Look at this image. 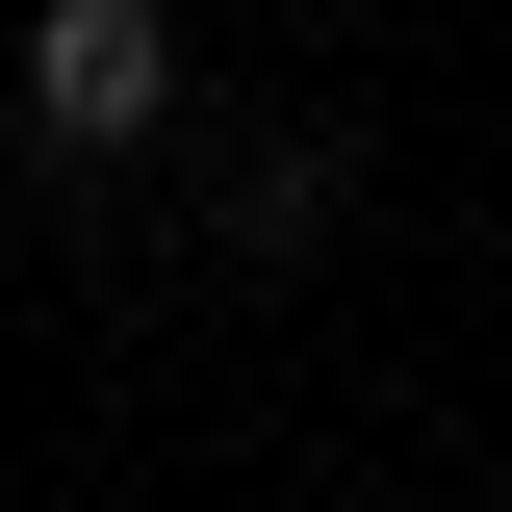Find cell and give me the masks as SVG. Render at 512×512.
Here are the masks:
<instances>
[{
    "instance_id": "6da1fadb",
    "label": "cell",
    "mask_w": 512,
    "mask_h": 512,
    "mask_svg": "<svg viewBox=\"0 0 512 512\" xmlns=\"http://www.w3.org/2000/svg\"><path fill=\"white\" fill-rule=\"evenodd\" d=\"M180 128V0H26V154H154Z\"/></svg>"
},
{
    "instance_id": "3957f363",
    "label": "cell",
    "mask_w": 512,
    "mask_h": 512,
    "mask_svg": "<svg viewBox=\"0 0 512 512\" xmlns=\"http://www.w3.org/2000/svg\"><path fill=\"white\" fill-rule=\"evenodd\" d=\"M0 128H26V52H0Z\"/></svg>"
},
{
    "instance_id": "7a4b0ae2",
    "label": "cell",
    "mask_w": 512,
    "mask_h": 512,
    "mask_svg": "<svg viewBox=\"0 0 512 512\" xmlns=\"http://www.w3.org/2000/svg\"><path fill=\"white\" fill-rule=\"evenodd\" d=\"M333 205H359V128H256L231 154V256H308Z\"/></svg>"
}]
</instances>
